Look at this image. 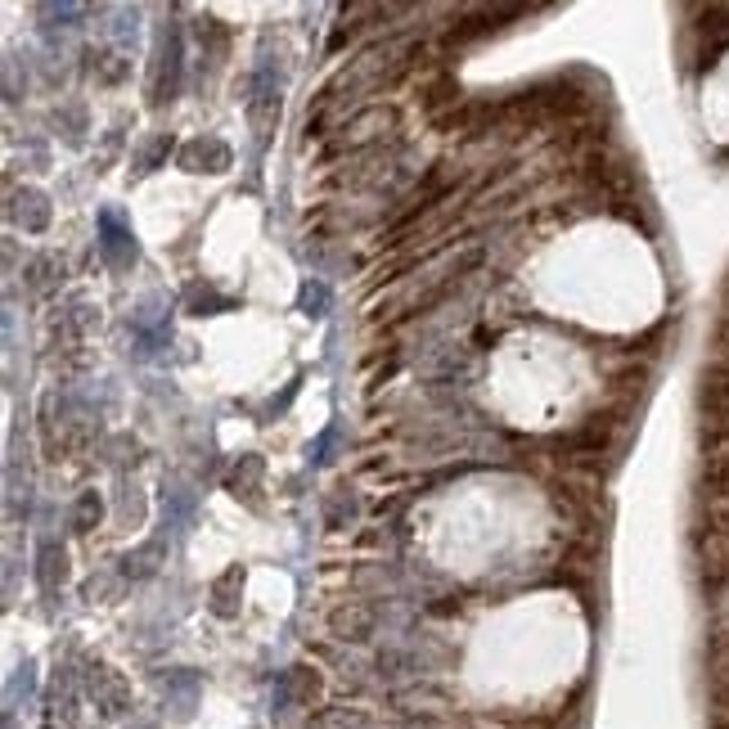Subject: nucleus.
Wrapping results in <instances>:
<instances>
[{"mask_svg":"<svg viewBox=\"0 0 729 729\" xmlns=\"http://www.w3.org/2000/svg\"><path fill=\"white\" fill-rule=\"evenodd\" d=\"M248 117H252V126H257V135H266V126L279 122V90L266 86V81H257V95L248 99Z\"/></svg>","mask_w":729,"mask_h":729,"instance_id":"1a4fd4ad","label":"nucleus"},{"mask_svg":"<svg viewBox=\"0 0 729 729\" xmlns=\"http://www.w3.org/2000/svg\"><path fill=\"white\" fill-rule=\"evenodd\" d=\"M185 171H225L230 167V149H225L221 140H194V144H185Z\"/></svg>","mask_w":729,"mask_h":729,"instance_id":"423d86ee","label":"nucleus"},{"mask_svg":"<svg viewBox=\"0 0 729 729\" xmlns=\"http://www.w3.org/2000/svg\"><path fill=\"white\" fill-rule=\"evenodd\" d=\"M261 473H266V464H261L257 455H243L239 464H234V473H230V491L239 495L243 504H261Z\"/></svg>","mask_w":729,"mask_h":729,"instance_id":"0eeeda50","label":"nucleus"},{"mask_svg":"<svg viewBox=\"0 0 729 729\" xmlns=\"http://www.w3.org/2000/svg\"><path fill=\"white\" fill-rule=\"evenodd\" d=\"M99 225H104V257L113 261V266H126V261H135V243H131V234L117 230L113 216H104Z\"/></svg>","mask_w":729,"mask_h":729,"instance_id":"f8f14e48","label":"nucleus"},{"mask_svg":"<svg viewBox=\"0 0 729 729\" xmlns=\"http://www.w3.org/2000/svg\"><path fill=\"white\" fill-rule=\"evenodd\" d=\"M86 689H90V698H95V707L104 711V716H122V711H131V684H126L108 662H90L86 666Z\"/></svg>","mask_w":729,"mask_h":729,"instance_id":"f03ea898","label":"nucleus"},{"mask_svg":"<svg viewBox=\"0 0 729 729\" xmlns=\"http://www.w3.org/2000/svg\"><path fill=\"white\" fill-rule=\"evenodd\" d=\"M63 576H68V567H63V549L54 545V540H45L41 545V585L45 590H54Z\"/></svg>","mask_w":729,"mask_h":729,"instance_id":"ddd939ff","label":"nucleus"},{"mask_svg":"<svg viewBox=\"0 0 729 729\" xmlns=\"http://www.w3.org/2000/svg\"><path fill=\"white\" fill-rule=\"evenodd\" d=\"M45 729H77V698H72V689H54L50 693Z\"/></svg>","mask_w":729,"mask_h":729,"instance_id":"9b49d317","label":"nucleus"},{"mask_svg":"<svg viewBox=\"0 0 729 729\" xmlns=\"http://www.w3.org/2000/svg\"><path fill=\"white\" fill-rule=\"evenodd\" d=\"M167 153H171V135H158V140H153L149 149H144V158H140V171H153L162 158H167Z\"/></svg>","mask_w":729,"mask_h":729,"instance_id":"a211bd4d","label":"nucleus"},{"mask_svg":"<svg viewBox=\"0 0 729 729\" xmlns=\"http://www.w3.org/2000/svg\"><path fill=\"white\" fill-rule=\"evenodd\" d=\"M702 414H707V423H716V437L729 428V365H711L707 374H702Z\"/></svg>","mask_w":729,"mask_h":729,"instance_id":"20e7f679","label":"nucleus"},{"mask_svg":"<svg viewBox=\"0 0 729 729\" xmlns=\"http://www.w3.org/2000/svg\"><path fill=\"white\" fill-rule=\"evenodd\" d=\"M396 122V108L392 104H369L360 113H351L347 122L338 126V135L329 140V153H356L365 144H374L378 135H387V126Z\"/></svg>","mask_w":729,"mask_h":729,"instance_id":"f257e3e1","label":"nucleus"},{"mask_svg":"<svg viewBox=\"0 0 729 729\" xmlns=\"http://www.w3.org/2000/svg\"><path fill=\"white\" fill-rule=\"evenodd\" d=\"M302 306H306V315H324V306H329V288H324L320 279H311V284L302 288Z\"/></svg>","mask_w":729,"mask_h":729,"instance_id":"dca6fc26","label":"nucleus"},{"mask_svg":"<svg viewBox=\"0 0 729 729\" xmlns=\"http://www.w3.org/2000/svg\"><path fill=\"white\" fill-rule=\"evenodd\" d=\"M158 549H162V545L153 540V545H144V549H135V554H126V558H122V563H126V576H149V572H153L149 558L158 554Z\"/></svg>","mask_w":729,"mask_h":729,"instance_id":"2eb2a0df","label":"nucleus"},{"mask_svg":"<svg viewBox=\"0 0 729 729\" xmlns=\"http://www.w3.org/2000/svg\"><path fill=\"white\" fill-rule=\"evenodd\" d=\"M14 216H18V225L23 230H45L50 225V203H45V194L41 189H23V194L14 198Z\"/></svg>","mask_w":729,"mask_h":729,"instance_id":"6e6552de","label":"nucleus"},{"mask_svg":"<svg viewBox=\"0 0 729 729\" xmlns=\"http://www.w3.org/2000/svg\"><path fill=\"white\" fill-rule=\"evenodd\" d=\"M284 698L288 702H297V707H311V702H320V693H324V680H320V671L315 666H293V671H284Z\"/></svg>","mask_w":729,"mask_h":729,"instance_id":"39448f33","label":"nucleus"},{"mask_svg":"<svg viewBox=\"0 0 729 729\" xmlns=\"http://www.w3.org/2000/svg\"><path fill=\"white\" fill-rule=\"evenodd\" d=\"M243 585V567H225L221 576H216L212 585V612L216 617H234L239 612V603H234V590Z\"/></svg>","mask_w":729,"mask_h":729,"instance_id":"9d476101","label":"nucleus"},{"mask_svg":"<svg viewBox=\"0 0 729 729\" xmlns=\"http://www.w3.org/2000/svg\"><path fill=\"white\" fill-rule=\"evenodd\" d=\"M378 626V608L374 603H360V599H347L329 612V630L338 639H351V644H365Z\"/></svg>","mask_w":729,"mask_h":729,"instance_id":"7ed1b4c3","label":"nucleus"},{"mask_svg":"<svg viewBox=\"0 0 729 729\" xmlns=\"http://www.w3.org/2000/svg\"><path fill=\"white\" fill-rule=\"evenodd\" d=\"M342 513H347V518L356 513V500H351L347 491H338V495L329 500V509H324V522H329V527H342Z\"/></svg>","mask_w":729,"mask_h":729,"instance_id":"f3484780","label":"nucleus"},{"mask_svg":"<svg viewBox=\"0 0 729 729\" xmlns=\"http://www.w3.org/2000/svg\"><path fill=\"white\" fill-rule=\"evenodd\" d=\"M95 522H99V495L86 491V495L77 500V513H72V531H81V536H86V531L95 527Z\"/></svg>","mask_w":729,"mask_h":729,"instance_id":"4468645a","label":"nucleus"},{"mask_svg":"<svg viewBox=\"0 0 729 729\" xmlns=\"http://www.w3.org/2000/svg\"><path fill=\"white\" fill-rule=\"evenodd\" d=\"M716 518L725 522V527H720V531H729V500H725V504H720V509H716Z\"/></svg>","mask_w":729,"mask_h":729,"instance_id":"6ab92c4d","label":"nucleus"}]
</instances>
